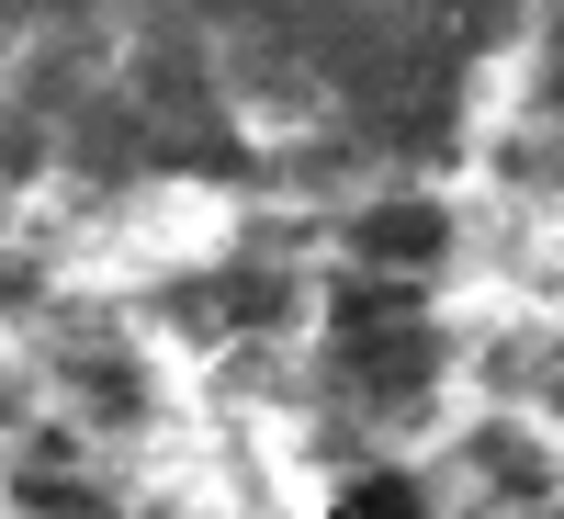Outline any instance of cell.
Segmentation results:
<instances>
[{
    "label": "cell",
    "mask_w": 564,
    "mask_h": 519,
    "mask_svg": "<svg viewBox=\"0 0 564 519\" xmlns=\"http://www.w3.org/2000/svg\"><path fill=\"white\" fill-rule=\"evenodd\" d=\"M57 396H68L79 418H102V430H148V407H159L148 361H135L124 339H102V327H90V339L57 361Z\"/></svg>",
    "instance_id": "cell-3"
},
{
    "label": "cell",
    "mask_w": 564,
    "mask_h": 519,
    "mask_svg": "<svg viewBox=\"0 0 564 519\" xmlns=\"http://www.w3.org/2000/svg\"><path fill=\"white\" fill-rule=\"evenodd\" d=\"M339 519H441V508H430V475H417V463H350Z\"/></svg>",
    "instance_id": "cell-5"
},
{
    "label": "cell",
    "mask_w": 564,
    "mask_h": 519,
    "mask_svg": "<svg viewBox=\"0 0 564 519\" xmlns=\"http://www.w3.org/2000/svg\"><path fill=\"white\" fill-rule=\"evenodd\" d=\"M327 385H339L350 418L395 430L441 396V316H430V282H384V271H350L327 282Z\"/></svg>",
    "instance_id": "cell-1"
},
{
    "label": "cell",
    "mask_w": 564,
    "mask_h": 519,
    "mask_svg": "<svg viewBox=\"0 0 564 519\" xmlns=\"http://www.w3.org/2000/svg\"><path fill=\"white\" fill-rule=\"evenodd\" d=\"M452 249V215L430 193H384V204H361L350 215V271H384V282H430Z\"/></svg>",
    "instance_id": "cell-2"
},
{
    "label": "cell",
    "mask_w": 564,
    "mask_h": 519,
    "mask_svg": "<svg viewBox=\"0 0 564 519\" xmlns=\"http://www.w3.org/2000/svg\"><path fill=\"white\" fill-rule=\"evenodd\" d=\"M12 519H124V508L79 463V441H23L12 452Z\"/></svg>",
    "instance_id": "cell-4"
}]
</instances>
